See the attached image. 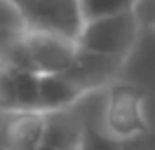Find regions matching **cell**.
Listing matches in <instances>:
<instances>
[{
	"label": "cell",
	"mask_w": 155,
	"mask_h": 150,
	"mask_svg": "<svg viewBox=\"0 0 155 150\" xmlns=\"http://www.w3.org/2000/svg\"><path fill=\"white\" fill-rule=\"evenodd\" d=\"M38 82H40L38 73H33V70H14L19 112H40L38 110Z\"/></svg>",
	"instance_id": "ba28073f"
},
{
	"label": "cell",
	"mask_w": 155,
	"mask_h": 150,
	"mask_svg": "<svg viewBox=\"0 0 155 150\" xmlns=\"http://www.w3.org/2000/svg\"><path fill=\"white\" fill-rule=\"evenodd\" d=\"M24 28H26L24 17H21L12 5H7L5 0H0V42L7 35L17 33V31H24Z\"/></svg>",
	"instance_id": "7c38bea8"
},
{
	"label": "cell",
	"mask_w": 155,
	"mask_h": 150,
	"mask_svg": "<svg viewBox=\"0 0 155 150\" xmlns=\"http://www.w3.org/2000/svg\"><path fill=\"white\" fill-rule=\"evenodd\" d=\"M85 96V92L71 82L66 75H40L38 82V110L40 112H52V110H64L71 108Z\"/></svg>",
	"instance_id": "52a82bcc"
},
{
	"label": "cell",
	"mask_w": 155,
	"mask_h": 150,
	"mask_svg": "<svg viewBox=\"0 0 155 150\" xmlns=\"http://www.w3.org/2000/svg\"><path fill=\"white\" fill-rule=\"evenodd\" d=\"M0 112H5V115L19 112L14 70L12 68H2V66H0Z\"/></svg>",
	"instance_id": "30bf717a"
},
{
	"label": "cell",
	"mask_w": 155,
	"mask_h": 150,
	"mask_svg": "<svg viewBox=\"0 0 155 150\" xmlns=\"http://www.w3.org/2000/svg\"><path fill=\"white\" fill-rule=\"evenodd\" d=\"M134 2L136 0H78L82 21H94V19L113 17L120 12H129L134 9Z\"/></svg>",
	"instance_id": "9c48e42d"
},
{
	"label": "cell",
	"mask_w": 155,
	"mask_h": 150,
	"mask_svg": "<svg viewBox=\"0 0 155 150\" xmlns=\"http://www.w3.org/2000/svg\"><path fill=\"white\" fill-rule=\"evenodd\" d=\"M120 73H122V61L120 59L85 52V49L78 47V54L73 59L71 68L61 75H66L71 82H75L87 94V92H94V89H108Z\"/></svg>",
	"instance_id": "5b68a950"
},
{
	"label": "cell",
	"mask_w": 155,
	"mask_h": 150,
	"mask_svg": "<svg viewBox=\"0 0 155 150\" xmlns=\"http://www.w3.org/2000/svg\"><path fill=\"white\" fill-rule=\"evenodd\" d=\"M24 47H26L31 70L38 75L66 73L78 54L75 40H68V38L47 33V31H33V28H26Z\"/></svg>",
	"instance_id": "3957f363"
},
{
	"label": "cell",
	"mask_w": 155,
	"mask_h": 150,
	"mask_svg": "<svg viewBox=\"0 0 155 150\" xmlns=\"http://www.w3.org/2000/svg\"><path fill=\"white\" fill-rule=\"evenodd\" d=\"M134 14L141 28H155V0H136Z\"/></svg>",
	"instance_id": "4fadbf2b"
},
{
	"label": "cell",
	"mask_w": 155,
	"mask_h": 150,
	"mask_svg": "<svg viewBox=\"0 0 155 150\" xmlns=\"http://www.w3.org/2000/svg\"><path fill=\"white\" fill-rule=\"evenodd\" d=\"M146 92L129 82H113L104 99V131L115 141H129L148 131Z\"/></svg>",
	"instance_id": "7a4b0ae2"
},
{
	"label": "cell",
	"mask_w": 155,
	"mask_h": 150,
	"mask_svg": "<svg viewBox=\"0 0 155 150\" xmlns=\"http://www.w3.org/2000/svg\"><path fill=\"white\" fill-rule=\"evenodd\" d=\"M5 2H7V5H12V7L17 9L19 14H24V12H26V9L35 2V0H5Z\"/></svg>",
	"instance_id": "9a60e30c"
},
{
	"label": "cell",
	"mask_w": 155,
	"mask_h": 150,
	"mask_svg": "<svg viewBox=\"0 0 155 150\" xmlns=\"http://www.w3.org/2000/svg\"><path fill=\"white\" fill-rule=\"evenodd\" d=\"M21 17L26 28L57 33L68 40H78L85 24L78 0H35Z\"/></svg>",
	"instance_id": "277c9868"
},
{
	"label": "cell",
	"mask_w": 155,
	"mask_h": 150,
	"mask_svg": "<svg viewBox=\"0 0 155 150\" xmlns=\"http://www.w3.org/2000/svg\"><path fill=\"white\" fill-rule=\"evenodd\" d=\"M75 150H78V148H75Z\"/></svg>",
	"instance_id": "2e32d148"
},
{
	"label": "cell",
	"mask_w": 155,
	"mask_h": 150,
	"mask_svg": "<svg viewBox=\"0 0 155 150\" xmlns=\"http://www.w3.org/2000/svg\"><path fill=\"white\" fill-rule=\"evenodd\" d=\"M120 148L122 150H155V134L146 131V134H141V136H134V139H129V141H122Z\"/></svg>",
	"instance_id": "5bb4252c"
},
{
	"label": "cell",
	"mask_w": 155,
	"mask_h": 150,
	"mask_svg": "<svg viewBox=\"0 0 155 150\" xmlns=\"http://www.w3.org/2000/svg\"><path fill=\"white\" fill-rule=\"evenodd\" d=\"M45 129H47V117L42 112H12L0 124V148L40 150Z\"/></svg>",
	"instance_id": "8992f818"
},
{
	"label": "cell",
	"mask_w": 155,
	"mask_h": 150,
	"mask_svg": "<svg viewBox=\"0 0 155 150\" xmlns=\"http://www.w3.org/2000/svg\"><path fill=\"white\" fill-rule=\"evenodd\" d=\"M78 150H122V148H120V141L110 139L106 131L94 129V127H85V131L80 134Z\"/></svg>",
	"instance_id": "8fae6325"
},
{
	"label": "cell",
	"mask_w": 155,
	"mask_h": 150,
	"mask_svg": "<svg viewBox=\"0 0 155 150\" xmlns=\"http://www.w3.org/2000/svg\"><path fill=\"white\" fill-rule=\"evenodd\" d=\"M139 35H141V24L136 19L134 9H129V12H120L113 17L85 21L75 42L85 52L125 61L127 54L134 49Z\"/></svg>",
	"instance_id": "6da1fadb"
}]
</instances>
